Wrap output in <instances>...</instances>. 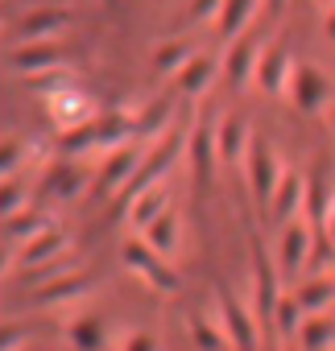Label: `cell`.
<instances>
[{
    "instance_id": "obj_24",
    "label": "cell",
    "mask_w": 335,
    "mask_h": 351,
    "mask_svg": "<svg viewBox=\"0 0 335 351\" xmlns=\"http://www.w3.org/2000/svg\"><path fill=\"white\" fill-rule=\"evenodd\" d=\"M211 79H216V62H211L207 54H195V58L178 71V91H183L187 99H195V95H203V91L211 87Z\"/></svg>"
},
{
    "instance_id": "obj_3",
    "label": "cell",
    "mask_w": 335,
    "mask_h": 351,
    "mask_svg": "<svg viewBox=\"0 0 335 351\" xmlns=\"http://www.w3.org/2000/svg\"><path fill=\"white\" fill-rule=\"evenodd\" d=\"M244 173H249V186H253V199L261 203V207H269V199H273V191H277V182H281V165H277V157H273V149H269V141L265 136H249V149H244Z\"/></svg>"
},
{
    "instance_id": "obj_13",
    "label": "cell",
    "mask_w": 335,
    "mask_h": 351,
    "mask_svg": "<svg viewBox=\"0 0 335 351\" xmlns=\"http://www.w3.org/2000/svg\"><path fill=\"white\" fill-rule=\"evenodd\" d=\"M261 50L265 46H257V42H236L232 38V50H228V62H224V79H228V87L232 91H244L253 79H257V62H261Z\"/></svg>"
},
{
    "instance_id": "obj_20",
    "label": "cell",
    "mask_w": 335,
    "mask_h": 351,
    "mask_svg": "<svg viewBox=\"0 0 335 351\" xmlns=\"http://www.w3.org/2000/svg\"><path fill=\"white\" fill-rule=\"evenodd\" d=\"M216 136H220V161L224 165H236V161H244V149H249V124L240 120V116H224L220 124H216Z\"/></svg>"
},
{
    "instance_id": "obj_12",
    "label": "cell",
    "mask_w": 335,
    "mask_h": 351,
    "mask_svg": "<svg viewBox=\"0 0 335 351\" xmlns=\"http://www.w3.org/2000/svg\"><path fill=\"white\" fill-rule=\"evenodd\" d=\"M302 203H306V178H302V173H294V169H286L265 211H269L273 228H286V223L298 215V207H302Z\"/></svg>"
},
{
    "instance_id": "obj_5",
    "label": "cell",
    "mask_w": 335,
    "mask_h": 351,
    "mask_svg": "<svg viewBox=\"0 0 335 351\" xmlns=\"http://www.w3.org/2000/svg\"><path fill=\"white\" fill-rule=\"evenodd\" d=\"M187 153H191V173H195V186L207 191L216 178V165H220V136L211 120H195L191 136H187Z\"/></svg>"
},
{
    "instance_id": "obj_28",
    "label": "cell",
    "mask_w": 335,
    "mask_h": 351,
    "mask_svg": "<svg viewBox=\"0 0 335 351\" xmlns=\"http://www.w3.org/2000/svg\"><path fill=\"white\" fill-rule=\"evenodd\" d=\"M58 149H62L67 157L87 153V149H100V128H95V116H91V120H83V124L58 128Z\"/></svg>"
},
{
    "instance_id": "obj_7",
    "label": "cell",
    "mask_w": 335,
    "mask_h": 351,
    "mask_svg": "<svg viewBox=\"0 0 335 351\" xmlns=\"http://www.w3.org/2000/svg\"><path fill=\"white\" fill-rule=\"evenodd\" d=\"M216 302H220V314H224V326H228V339H232V347H257L261 343V322H257V310H244V302L228 289V285H220L216 289Z\"/></svg>"
},
{
    "instance_id": "obj_8",
    "label": "cell",
    "mask_w": 335,
    "mask_h": 351,
    "mask_svg": "<svg viewBox=\"0 0 335 351\" xmlns=\"http://www.w3.org/2000/svg\"><path fill=\"white\" fill-rule=\"evenodd\" d=\"M327 95H331V83H327V75H323L314 62L294 66V75H290V99H294L298 112H306V116L323 112Z\"/></svg>"
},
{
    "instance_id": "obj_21",
    "label": "cell",
    "mask_w": 335,
    "mask_h": 351,
    "mask_svg": "<svg viewBox=\"0 0 335 351\" xmlns=\"http://www.w3.org/2000/svg\"><path fill=\"white\" fill-rule=\"evenodd\" d=\"M294 298L302 302V310H306V314L327 310V306L335 302V277H331V273H306V277L298 281Z\"/></svg>"
},
{
    "instance_id": "obj_23",
    "label": "cell",
    "mask_w": 335,
    "mask_h": 351,
    "mask_svg": "<svg viewBox=\"0 0 335 351\" xmlns=\"http://www.w3.org/2000/svg\"><path fill=\"white\" fill-rule=\"evenodd\" d=\"M261 5H265V0H224V9H220V34L224 38H240L253 25V17H257Z\"/></svg>"
},
{
    "instance_id": "obj_18",
    "label": "cell",
    "mask_w": 335,
    "mask_h": 351,
    "mask_svg": "<svg viewBox=\"0 0 335 351\" xmlns=\"http://www.w3.org/2000/svg\"><path fill=\"white\" fill-rule=\"evenodd\" d=\"M302 211L310 215L314 232L327 223V211H331V191H327V157L310 169V178H306V203H302Z\"/></svg>"
},
{
    "instance_id": "obj_15",
    "label": "cell",
    "mask_w": 335,
    "mask_h": 351,
    "mask_svg": "<svg viewBox=\"0 0 335 351\" xmlns=\"http://www.w3.org/2000/svg\"><path fill=\"white\" fill-rule=\"evenodd\" d=\"M67 25H71V13H67V9L46 5V9H30V13L21 17L17 38H21V42H46V38H54V34H58V29H67Z\"/></svg>"
},
{
    "instance_id": "obj_30",
    "label": "cell",
    "mask_w": 335,
    "mask_h": 351,
    "mask_svg": "<svg viewBox=\"0 0 335 351\" xmlns=\"http://www.w3.org/2000/svg\"><path fill=\"white\" fill-rule=\"evenodd\" d=\"M67 339L71 347H83V351H95V347H108V330L100 318H75L67 326Z\"/></svg>"
},
{
    "instance_id": "obj_27",
    "label": "cell",
    "mask_w": 335,
    "mask_h": 351,
    "mask_svg": "<svg viewBox=\"0 0 335 351\" xmlns=\"http://www.w3.org/2000/svg\"><path fill=\"white\" fill-rule=\"evenodd\" d=\"M141 236H145V240H149L161 256H170V252L178 248V215H174L170 207H165V211H161V215H157V219L141 232Z\"/></svg>"
},
{
    "instance_id": "obj_39",
    "label": "cell",
    "mask_w": 335,
    "mask_h": 351,
    "mask_svg": "<svg viewBox=\"0 0 335 351\" xmlns=\"http://www.w3.org/2000/svg\"><path fill=\"white\" fill-rule=\"evenodd\" d=\"M286 5H290V0H265V9H269V13H281Z\"/></svg>"
},
{
    "instance_id": "obj_26",
    "label": "cell",
    "mask_w": 335,
    "mask_h": 351,
    "mask_svg": "<svg viewBox=\"0 0 335 351\" xmlns=\"http://www.w3.org/2000/svg\"><path fill=\"white\" fill-rule=\"evenodd\" d=\"M42 191H46V195H54V199H75V195L83 191V169H79L75 161H58V165L46 173Z\"/></svg>"
},
{
    "instance_id": "obj_35",
    "label": "cell",
    "mask_w": 335,
    "mask_h": 351,
    "mask_svg": "<svg viewBox=\"0 0 335 351\" xmlns=\"http://www.w3.org/2000/svg\"><path fill=\"white\" fill-rule=\"evenodd\" d=\"M21 207H25V178L13 173V178H5V215H13Z\"/></svg>"
},
{
    "instance_id": "obj_9",
    "label": "cell",
    "mask_w": 335,
    "mask_h": 351,
    "mask_svg": "<svg viewBox=\"0 0 335 351\" xmlns=\"http://www.w3.org/2000/svg\"><path fill=\"white\" fill-rule=\"evenodd\" d=\"M290 75H294L290 42L265 46V50H261V62H257V87H261L265 95H281V91H290Z\"/></svg>"
},
{
    "instance_id": "obj_19",
    "label": "cell",
    "mask_w": 335,
    "mask_h": 351,
    "mask_svg": "<svg viewBox=\"0 0 335 351\" xmlns=\"http://www.w3.org/2000/svg\"><path fill=\"white\" fill-rule=\"evenodd\" d=\"M165 207H170V195H165V186L157 182V186H149V191H141L132 203H124V215H128V223L137 228V232H145Z\"/></svg>"
},
{
    "instance_id": "obj_37",
    "label": "cell",
    "mask_w": 335,
    "mask_h": 351,
    "mask_svg": "<svg viewBox=\"0 0 335 351\" xmlns=\"http://www.w3.org/2000/svg\"><path fill=\"white\" fill-rule=\"evenodd\" d=\"M124 347H132V351H141V347H153V335H149V330H132V335L124 339Z\"/></svg>"
},
{
    "instance_id": "obj_29",
    "label": "cell",
    "mask_w": 335,
    "mask_h": 351,
    "mask_svg": "<svg viewBox=\"0 0 335 351\" xmlns=\"http://www.w3.org/2000/svg\"><path fill=\"white\" fill-rule=\"evenodd\" d=\"M165 128H170V99H153L145 112H137V141H157Z\"/></svg>"
},
{
    "instance_id": "obj_38",
    "label": "cell",
    "mask_w": 335,
    "mask_h": 351,
    "mask_svg": "<svg viewBox=\"0 0 335 351\" xmlns=\"http://www.w3.org/2000/svg\"><path fill=\"white\" fill-rule=\"evenodd\" d=\"M319 232H327V240L335 244V199H331V211H327V223H323Z\"/></svg>"
},
{
    "instance_id": "obj_34",
    "label": "cell",
    "mask_w": 335,
    "mask_h": 351,
    "mask_svg": "<svg viewBox=\"0 0 335 351\" xmlns=\"http://www.w3.org/2000/svg\"><path fill=\"white\" fill-rule=\"evenodd\" d=\"M21 161H25V141H5V153H0V169H5V178L21 173Z\"/></svg>"
},
{
    "instance_id": "obj_22",
    "label": "cell",
    "mask_w": 335,
    "mask_h": 351,
    "mask_svg": "<svg viewBox=\"0 0 335 351\" xmlns=\"http://www.w3.org/2000/svg\"><path fill=\"white\" fill-rule=\"evenodd\" d=\"M298 343L306 351H323V347H335V318H327V310H314L302 318L298 326Z\"/></svg>"
},
{
    "instance_id": "obj_11",
    "label": "cell",
    "mask_w": 335,
    "mask_h": 351,
    "mask_svg": "<svg viewBox=\"0 0 335 351\" xmlns=\"http://www.w3.org/2000/svg\"><path fill=\"white\" fill-rule=\"evenodd\" d=\"M67 58H62V50L46 38V42H21L13 54H9V66L17 71V75H25V79H34V75H50L54 66H62Z\"/></svg>"
},
{
    "instance_id": "obj_36",
    "label": "cell",
    "mask_w": 335,
    "mask_h": 351,
    "mask_svg": "<svg viewBox=\"0 0 335 351\" xmlns=\"http://www.w3.org/2000/svg\"><path fill=\"white\" fill-rule=\"evenodd\" d=\"M220 9H224V0H191V13H187V17H191V21H207L211 13L220 17Z\"/></svg>"
},
{
    "instance_id": "obj_32",
    "label": "cell",
    "mask_w": 335,
    "mask_h": 351,
    "mask_svg": "<svg viewBox=\"0 0 335 351\" xmlns=\"http://www.w3.org/2000/svg\"><path fill=\"white\" fill-rule=\"evenodd\" d=\"M302 318H306V310H302V302H298V298H277L273 322H277L281 339H298V326H302Z\"/></svg>"
},
{
    "instance_id": "obj_2",
    "label": "cell",
    "mask_w": 335,
    "mask_h": 351,
    "mask_svg": "<svg viewBox=\"0 0 335 351\" xmlns=\"http://www.w3.org/2000/svg\"><path fill=\"white\" fill-rule=\"evenodd\" d=\"M145 153H149V141H124V145H116V149H108V157H104V165H100V178H95V195L100 199H108V195H120L128 182H132V173H137V165L145 161Z\"/></svg>"
},
{
    "instance_id": "obj_41",
    "label": "cell",
    "mask_w": 335,
    "mask_h": 351,
    "mask_svg": "<svg viewBox=\"0 0 335 351\" xmlns=\"http://www.w3.org/2000/svg\"><path fill=\"white\" fill-rule=\"evenodd\" d=\"M104 5H116V0H104Z\"/></svg>"
},
{
    "instance_id": "obj_33",
    "label": "cell",
    "mask_w": 335,
    "mask_h": 351,
    "mask_svg": "<svg viewBox=\"0 0 335 351\" xmlns=\"http://www.w3.org/2000/svg\"><path fill=\"white\" fill-rule=\"evenodd\" d=\"M191 339H195V347H203V351H220V347H228L232 339H228V330H216L207 318H191Z\"/></svg>"
},
{
    "instance_id": "obj_10",
    "label": "cell",
    "mask_w": 335,
    "mask_h": 351,
    "mask_svg": "<svg viewBox=\"0 0 335 351\" xmlns=\"http://www.w3.org/2000/svg\"><path fill=\"white\" fill-rule=\"evenodd\" d=\"M310 228L302 223V219H290L286 228H281V240H277V265H281V277H298V273H306V256H310Z\"/></svg>"
},
{
    "instance_id": "obj_1",
    "label": "cell",
    "mask_w": 335,
    "mask_h": 351,
    "mask_svg": "<svg viewBox=\"0 0 335 351\" xmlns=\"http://www.w3.org/2000/svg\"><path fill=\"white\" fill-rule=\"evenodd\" d=\"M277 265L265 248V240L253 232V310H257V322H261V335H269L277 322H273V310H277Z\"/></svg>"
},
{
    "instance_id": "obj_40",
    "label": "cell",
    "mask_w": 335,
    "mask_h": 351,
    "mask_svg": "<svg viewBox=\"0 0 335 351\" xmlns=\"http://www.w3.org/2000/svg\"><path fill=\"white\" fill-rule=\"evenodd\" d=\"M327 34H331V42H335V9H331V17H327Z\"/></svg>"
},
{
    "instance_id": "obj_4",
    "label": "cell",
    "mask_w": 335,
    "mask_h": 351,
    "mask_svg": "<svg viewBox=\"0 0 335 351\" xmlns=\"http://www.w3.org/2000/svg\"><path fill=\"white\" fill-rule=\"evenodd\" d=\"M124 265H128L145 285H153L157 293H178V273L161 261V252H157L145 236L124 244Z\"/></svg>"
},
{
    "instance_id": "obj_6",
    "label": "cell",
    "mask_w": 335,
    "mask_h": 351,
    "mask_svg": "<svg viewBox=\"0 0 335 351\" xmlns=\"http://www.w3.org/2000/svg\"><path fill=\"white\" fill-rule=\"evenodd\" d=\"M174 153H178V136H161V141L145 153V161H141V165H137V173H132V182L120 191V211H124V203H132L141 191H149V186H157V182H161V173L170 169Z\"/></svg>"
},
{
    "instance_id": "obj_31",
    "label": "cell",
    "mask_w": 335,
    "mask_h": 351,
    "mask_svg": "<svg viewBox=\"0 0 335 351\" xmlns=\"http://www.w3.org/2000/svg\"><path fill=\"white\" fill-rule=\"evenodd\" d=\"M195 58V50H191V42H165L161 50H157V58H153V66H157V75H178L187 62Z\"/></svg>"
},
{
    "instance_id": "obj_17",
    "label": "cell",
    "mask_w": 335,
    "mask_h": 351,
    "mask_svg": "<svg viewBox=\"0 0 335 351\" xmlns=\"http://www.w3.org/2000/svg\"><path fill=\"white\" fill-rule=\"evenodd\" d=\"M67 236L62 232H54V228H46L42 236H34V240H25L21 244V256H17V265L21 269H38V265H50V261H58V256H67Z\"/></svg>"
},
{
    "instance_id": "obj_25",
    "label": "cell",
    "mask_w": 335,
    "mask_h": 351,
    "mask_svg": "<svg viewBox=\"0 0 335 351\" xmlns=\"http://www.w3.org/2000/svg\"><path fill=\"white\" fill-rule=\"evenodd\" d=\"M46 228H50V215H42V211H34V207H21V211L5 215V240H17V244L42 236Z\"/></svg>"
},
{
    "instance_id": "obj_14",
    "label": "cell",
    "mask_w": 335,
    "mask_h": 351,
    "mask_svg": "<svg viewBox=\"0 0 335 351\" xmlns=\"http://www.w3.org/2000/svg\"><path fill=\"white\" fill-rule=\"evenodd\" d=\"M91 285H95V277L75 269V273H62V277L46 281L42 289H34V293H30V302H34V306H62V302H71V298H83Z\"/></svg>"
},
{
    "instance_id": "obj_16",
    "label": "cell",
    "mask_w": 335,
    "mask_h": 351,
    "mask_svg": "<svg viewBox=\"0 0 335 351\" xmlns=\"http://www.w3.org/2000/svg\"><path fill=\"white\" fill-rule=\"evenodd\" d=\"M46 108H50V120L58 124V128H71V124H83V120H91L87 116V95L79 91V87H58V91H50L46 95Z\"/></svg>"
}]
</instances>
